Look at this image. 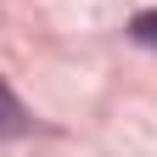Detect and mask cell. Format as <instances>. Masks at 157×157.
<instances>
[{"mask_svg":"<svg viewBox=\"0 0 157 157\" xmlns=\"http://www.w3.org/2000/svg\"><path fill=\"white\" fill-rule=\"evenodd\" d=\"M129 34L140 39V45H157V11H140V17L129 23Z\"/></svg>","mask_w":157,"mask_h":157,"instance_id":"7a4b0ae2","label":"cell"},{"mask_svg":"<svg viewBox=\"0 0 157 157\" xmlns=\"http://www.w3.org/2000/svg\"><path fill=\"white\" fill-rule=\"evenodd\" d=\"M28 129V112H23V101H17V95L0 84V140H6V135H23Z\"/></svg>","mask_w":157,"mask_h":157,"instance_id":"6da1fadb","label":"cell"}]
</instances>
